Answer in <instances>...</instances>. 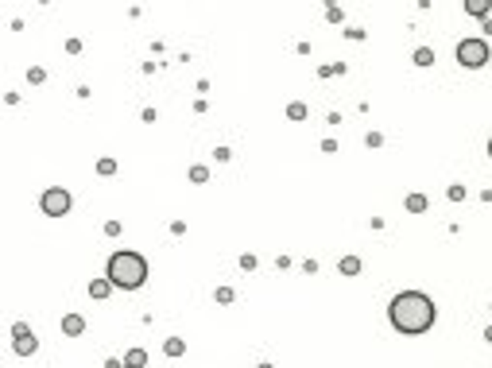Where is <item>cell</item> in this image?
<instances>
[{
	"instance_id": "cell-1",
	"label": "cell",
	"mask_w": 492,
	"mask_h": 368,
	"mask_svg": "<svg viewBox=\"0 0 492 368\" xmlns=\"http://www.w3.org/2000/svg\"><path fill=\"white\" fill-rule=\"evenodd\" d=\"M388 318H392V326L399 333L415 337V333H427L434 326V303L422 291H403V295H395L388 303Z\"/></svg>"
},
{
	"instance_id": "cell-2",
	"label": "cell",
	"mask_w": 492,
	"mask_h": 368,
	"mask_svg": "<svg viewBox=\"0 0 492 368\" xmlns=\"http://www.w3.org/2000/svg\"><path fill=\"white\" fill-rule=\"evenodd\" d=\"M109 279H113V287H125V291H136L143 287V279H148V260H143L140 252H113L109 256Z\"/></svg>"
},
{
	"instance_id": "cell-3",
	"label": "cell",
	"mask_w": 492,
	"mask_h": 368,
	"mask_svg": "<svg viewBox=\"0 0 492 368\" xmlns=\"http://www.w3.org/2000/svg\"><path fill=\"white\" fill-rule=\"evenodd\" d=\"M489 58H492V51H489V43H484V39H461V43H457V63L469 66V70L484 66Z\"/></svg>"
},
{
	"instance_id": "cell-4",
	"label": "cell",
	"mask_w": 492,
	"mask_h": 368,
	"mask_svg": "<svg viewBox=\"0 0 492 368\" xmlns=\"http://www.w3.org/2000/svg\"><path fill=\"white\" fill-rule=\"evenodd\" d=\"M43 214L47 217H63V214H70V194H66V190H47L43 194Z\"/></svg>"
},
{
	"instance_id": "cell-5",
	"label": "cell",
	"mask_w": 492,
	"mask_h": 368,
	"mask_svg": "<svg viewBox=\"0 0 492 368\" xmlns=\"http://www.w3.org/2000/svg\"><path fill=\"white\" fill-rule=\"evenodd\" d=\"M12 337H16V342H12V349L19 353V357H31V353H35V333L27 330V326H16V330H12Z\"/></svg>"
},
{
	"instance_id": "cell-6",
	"label": "cell",
	"mask_w": 492,
	"mask_h": 368,
	"mask_svg": "<svg viewBox=\"0 0 492 368\" xmlns=\"http://www.w3.org/2000/svg\"><path fill=\"white\" fill-rule=\"evenodd\" d=\"M81 330H86V318H81V314H66L63 318V333H66V337H78Z\"/></svg>"
},
{
	"instance_id": "cell-7",
	"label": "cell",
	"mask_w": 492,
	"mask_h": 368,
	"mask_svg": "<svg viewBox=\"0 0 492 368\" xmlns=\"http://www.w3.org/2000/svg\"><path fill=\"white\" fill-rule=\"evenodd\" d=\"M109 291H113V279H109V275L105 279H93V283H90V295L93 298H105Z\"/></svg>"
},
{
	"instance_id": "cell-8",
	"label": "cell",
	"mask_w": 492,
	"mask_h": 368,
	"mask_svg": "<svg viewBox=\"0 0 492 368\" xmlns=\"http://www.w3.org/2000/svg\"><path fill=\"white\" fill-rule=\"evenodd\" d=\"M489 8H492L489 0H466V12H469V16H489Z\"/></svg>"
},
{
	"instance_id": "cell-9",
	"label": "cell",
	"mask_w": 492,
	"mask_h": 368,
	"mask_svg": "<svg viewBox=\"0 0 492 368\" xmlns=\"http://www.w3.org/2000/svg\"><path fill=\"white\" fill-rule=\"evenodd\" d=\"M125 365H128V368H143V365H148V353H143V349H128Z\"/></svg>"
},
{
	"instance_id": "cell-10",
	"label": "cell",
	"mask_w": 492,
	"mask_h": 368,
	"mask_svg": "<svg viewBox=\"0 0 492 368\" xmlns=\"http://www.w3.org/2000/svg\"><path fill=\"white\" fill-rule=\"evenodd\" d=\"M360 271V256H345L341 260V275H357Z\"/></svg>"
},
{
	"instance_id": "cell-11",
	"label": "cell",
	"mask_w": 492,
	"mask_h": 368,
	"mask_svg": "<svg viewBox=\"0 0 492 368\" xmlns=\"http://www.w3.org/2000/svg\"><path fill=\"white\" fill-rule=\"evenodd\" d=\"M163 349H167V357H182V353H187V342H182V337H170Z\"/></svg>"
},
{
	"instance_id": "cell-12",
	"label": "cell",
	"mask_w": 492,
	"mask_h": 368,
	"mask_svg": "<svg viewBox=\"0 0 492 368\" xmlns=\"http://www.w3.org/2000/svg\"><path fill=\"white\" fill-rule=\"evenodd\" d=\"M287 117H291V120H306V105H303V101H291V105H287Z\"/></svg>"
},
{
	"instance_id": "cell-13",
	"label": "cell",
	"mask_w": 492,
	"mask_h": 368,
	"mask_svg": "<svg viewBox=\"0 0 492 368\" xmlns=\"http://www.w3.org/2000/svg\"><path fill=\"white\" fill-rule=\"evenodd\" d=\"M407 209H411V214H422V209H427V194H411L407 198Z\"/></svg>"
},
{
	"instance_id": "cell-14",
	"label": "cell",
	"mask_w": 492,
	"mask_h": 368,
	"mask_svg": "<svg viewBox=\"0 0 492 368\" xmlns=\"http://www.w3.org/2000/svg\"><path fill=\"white\" fill-rule=\"evenodd\" d=\"M415 63H419V66H430V63H434V51H430V47H419V51H415Z\"/></svg>"
},
{
	"instance_id": "cell-15",
	"label": "cell",
	"mask_w": 492,
	"mask_h": 368,
	"mask_svg": "<svg viewBox=\"0 0 492 368\" xmlns=\"http://www.w3.org/2000/svg\"><path fill=\"white\" fill-rule=\"evenodd\" d=\"M113 171H117V163H113V159H101L97 163V175H113Z\"/></svg>"
},
{
	"instance_id": "cell-16",
	"label": "cell",
	"mask_w": 492,
	"mask_h": 368,
	"mask_svg": "<svg viewBox=\"0 0 492 368\" xmlns=\"http://www.w3.org/2000/svg\"><path fill=\"white\" fill-rule=\"evenodd\" d=\"M190 179H194V182H206L209 171H206V167H190Z\"/></svg>"
},
{
	"instance_id": "cell-17",
	"label": "cell",
	"mask_w": 492,
	"mask_h": 368,
	"mask_svg": "<svg viewBox=\"0 0 492 368\" xmlns=\"http://www.w3.org/2000/svg\"><path fill=\"white\" fill-rule=\"evenodd\" d=\"M484 337H489V342H492V326H489V330H484Z\"/></svg>"
},
{
	"instance_id": "cell-18",
	"label": "cell",
	"mask_w": 492,
	"mask_h": 368,
	"mask_svg": "<svg viewBox=\"0 0 492 368\" xmlns=\"http://www.w3.org/2000/svg\"><path fill=\"white\" fill-rule=\"evenodd\" d=\"M489 155H492V140H489Z\"/></svg>"
},
{
	"instance_id": "cell-19",
	"label": "cell",
	"mask_w": 492,
	"mask_h": 368,
	"mask_svg": "<svg viewBox=\"0 0 492 368\" xmlns=\"http://www.w3.org/2000/svg\"><path fill=\"white\" fill-rule=\"evenodd\" d=\"M120 368H128V365H120Z\"/></svg>"
}]
</instances>
